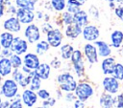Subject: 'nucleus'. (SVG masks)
Wrapping results in <instances>:
<instances>
[{"label":"nucleus","mask_w":123,"mask_h":108,"mask_svg":"<svg viewBox=\"0 0 123 108\" xmlns=\"http://www.w3.org/2000/svg\"><path fill=\"white\" fill-rule=\"evenodd\" d=\"M12 74V78L17 82V84L19 86L25 88L30 84V81H31V78L33 76V71L31 74L26 75L25 72H21L18 68V69H14V71Z\"/></svg>","instance_id":"7"},{"label":"nucleus","mask_w":123,"mask_h":108,"mask_svg":"<svg viewBox=\"0 0 123 108\" xmlns=\"http://www.w3.org/2000/svg\"><path fill=\"white\" fill-rule=\"evenodd\" d=\"M73 52H74V49L70 44H64L61 47V55L63 59L71 58Z\"/></svg>","instance_id":"26"},{"label":"nucleus","mask_w":123,"mask_h":108,"mask_svg":"<svg viewBox=\"0 0 123 108\" xmlns=\"http://www.w3.org/2000/svg\"><path fill=\"white\" fill-rule=\"evenodd\" d=\"M83 32V29L80 25H78L76 22H73L66 26L65 29V35L69 38H77L81 33Z\"/></svg>","instance_id":"15"},{"label":"nucleus","mask_w":123,"mask_h":108,"mask_svg":"<svg viewBox=\"0 0 123 108\" xmlns=\"http://www.w3.org/2000/svg\"><path fill=\"white\" fill-rule=\"evenodd\" d=\"M115 62L112 57H108L103 60L102 62V71L106 75H111L113 74L114 68H115Z\"/></svg>","instance_id":"21"},{"label":"nucleus","mask_w":123,"mask_h":108,"mask_svg":"<svg viewBox=\"0 0 123 108\" xmlns=\"http://www.w3.org/2000/svg\"><path fill=\"white\" fill-rule=\"evenodd\" d=\"M15 15L21 24H31L35 19L34 11L28 10V9L18 8L15 11Z\"/></svg>","instance_id":"8"},{"label":"nucleus","mask_w":123,"mask_h":108,"mask_svg":"<svg viewBox=\"0 0 123 108\" xmlns=\"http://www.w3.org/2000/svg\"><path fill=\"white\" fill-rule=\"evenodd\" d=\"M111 45L114 48L120 47L123 41V32L121 31H114L111 35Z\"/></svg>","instance_id":"23"},{"label":"nucleus","mask_w":123,"mask_h":108,"mask_svg":"<svg viewBox=\"0 0 123 108\" xmlns=\"http://www.w3.org/2000/svg\"><path fill=\"white\" fill-rule=\"evenodd\" d=\"M51 6L52 8L57 11H62L66 7L65 0H51Z\"/></svg>","instance_id":"30"},{"label":"nucleus","mask_w":123,"mask_h":108,"mask_svg":"<svg viewBox=\"0 0 123 108\" xmlns=\"http://www.w3.org/2000/svg\"><path fill=\"white\" fill-rule=\"evenodd\" d=\"M122 50H123V46H122Z\"/></svg>","instance_id":"53"},{"label":"nucleus","mask_w":123,"mask_h":108,"mask_svg":"<svg viewBox=\"0 0 123 108\" xmlns=\"http://www.w3.org/2000/svg\"><path fill=\"white\" fill-rule=\"evenodd\" d=\"M4 11H5V8H4V4H1L0 5V18L4 15Z\"/></svg>","instance_id":"43"},{"label":"nucleus","mask_w":123,"mask_h":108,"mask_svg":"<svg viewBox=\"0 0 123 108\" xmlns=\"http://www.w3.org/2000/svg\"><path fill=\"white\" fill-rule=\"evenodd\" d=\"M1 79H2V76L0 75V82H1Z\"/></svg>","instance_id":"50"},{"label":"nucleus","mask_w":123,"mask_h":108,"mask_svg":"<svg viewBox=\"0 0 123 108\" xmlns=\"http://www.w3.org/2000/svg\"><path fill=\"white\" fill-rule=\"evenodd\" d=\"M103 86L107 92L114 94L118 90L119 83L115 77H105L103 80Z\"/></svg>","instance_id":"16"},{"label":"nucleus","mask_w":123,"mask_h":108,"mask_svg":"<svg viewBox=\"0 0 123 108\" xmlns=\"http://www.w3.org/2000/svg\"><path fill=\"white\" fill-rule=\"evenodd\" d=\"M50 47H51V46H50V44L48 43V41L41 40V41H39V42L37 43V45H36V52H37V54L38 55H41V54H43L44 53H46V52L49 50Z\"/></svg>","instance_id":"27"},{"label":"nucleus","mask_w":123,"mask_h":108,"mask_svg":"<svg viewBox=\"0 0 123 108\" xmlns=\"http://www.w3.org/2000/svg\"><path fill=\"white\" fill-rule=\"evenodd\" d=\"M74 108H85L84 101H82L80 99L75 100V102H74Z\"/></svg>","instance_id":"40"},{"label":"nucleus","mask_w":123,"mask_h":108,"mask_svg":"<svg viewBox=\"0 0 123 108\" xmlns=\"http://www.w3.org/2000/svg\"><path fill=\"white\" fill-rule=\"evenodd\" d=\"M37 97L38 96L35 91L31 89H26L22 92L21 100L27 107H33L37 100Z\"/></svg>","instance_id":"10"},{"label":"nucleus","mask_w":123,"mask_h":108,"mask_svg":"<svg viewBox=\"0 0 123 108\" xmlns=\"http://www.w3.org/2000/svg\"><path fill=\"white\" fill-rule=\"evenodd\" d=\"M62 21H63V23H64L66 26L74 22V16H73V14H72L71 12H69V11L63 12V13H62Z\"/></svg>","instance_id":"33"},{"label":"nucleus","mask_w":123,"mask_h":108,"mask_svg":"<svg viewBox=\"0 0 123 108\" xmlns=\"http://www.w3.org/2000/svg\"><path fill=\"white\" fill-rule=\"evenodd\" d=\"M83 36L84 39L87 41H96V39L100 35V32L97 27L93 25H86L83 29Z\"/></svg>","instance_id":"11"},{"label":"nucleus","mask_w":123,"mask_h":108,"mask_svg":"<svg viewBox=\"0 0 123 108\" xmlns=\"http://www.w3.org/2000/svg\"><path fill=\"white\" fill-rule=\"evenodd\" d=\"M84 52H85V55L86 56L87 60L89 61V63H96L98 60V53L96 50V47L93 46L92 44H86L84 47Z\"/></svg>","instance_id":"14"},{"label":"nucleus","mask_w":123,"mask_h":108,"mask_svg":"<svg viewBox=\"0 0 123 108\" xmlns=\"http://www.w3.org/2000/svg\"><path fill=\"white\" fill-rule=\"evenodd\" d=\"M10 49L13 54H16L19 55L23 54L28 50V42L19 36H15L13 38V41H12Z\"/></svg>","instance_id":"9"},{"label":"nucleus","mask_w":123,"mask_h":108,"mask_svg":"<svg viewBox=\"0 0 123 108\" xmlns=\"http://www.w3.org/2000/svg\"><path fill=\"white\" fill-rule=\"evenodd\" d=\"M36 2L37 0H15V5L18 8H23V9L34 11Z\"/></svg>","instance_id":"25"},{"label":"nucleus","mask_w":123,"mask_h":108,"mask_svg":"<svg viewBox=\"0 0 123 108\" xmlns=\"http://www.w3.org/2000/svg\"><path fill=\"white\" fill-rule=\"evenodd\" d=\"M3 101H2V99H1V97H0V105H1V103H2Z\"/></svg>","instance_id":"49"},{"label":"nucleus","mask_w":123,"mask_h":108,"mask_svg":"<svg viewBox=\"0 0 123 108\" xmlns=\"http://www.w3.org/2000/svg\"><path fill=\"white\" fill-rule=\"evenodd\" d=\"M10 60H11V62H12V68H14V69H18V68L21 67V65H22V59H21V57L19 56V54H12L10 56Z\"/></svg>","instance_id":"31"},{"label":"nucleus","mask_w":123,"mask_h":108,"mask_svg":"<svg viewBox=\"0 0 123 108\" xmlns=\"http://www.w3.org/2000/svg\"><path fill=\"white\" fill-rule=\"evenodd\" d=\"M121 3H123V0H122V1H121Z\"/></svg>","instance_id":"52"},{"label":"nucleus","mask_w":123,"mask_h":108,"mask_svg":"<svg viewBox=\"0 0 123 108\" xmlns=\"http://www.w3.org/2000/svg\"><path fill=\"white\" fill-rule=\"evenodd\" d=\"M50 71H51V67L49 64L40 63L39 66L36 70H34V74L41 79H48L50 76Z\"/></svg>","instance_id":"17"},{"label":"nucleus","mask_w":123,"mask_h":108,"mask_svg":"<svg viewBox=\"0 0 123 108\" xmlns=\"http://www.w3.org/2000/svg\"><path fill=\"white\" fill-rule=\"evenodd\" d=\"M3 27L8 32H18L21 30V23L17 19L16 16L15 17L14 16H12V17H9L8 19H6L4 21Z\"/></svg>","instance_id":"13"},{"label":"nucleus","mask_w":123,"mask_h":108,"mask_svg":"<svg viewBox=\"0 0 123 108\" xmlns=\"http://www.w3.org/2000/svg\"><path fill=\"white\" fill-rule=\"evenodd\" d=\"M40 85H41V78H39L37 76H36L34 74V71H33V76H32V78H31V81H30V88L31 90L33 91H38L40 89Z\"/></svg>","instance_id":"29"},{"label":"nucleus","mask_w":123,"mask_h":108,"mask_svg":"<svg viewBox=\"0 0 123 108\" xmlns=\"http://www.w3.org/2000/svg\"><path fill=\"white\" fill-rule=\"evenodd\" d=\"M57 80H58L61 90L68 92V93L74 92L78 85L76 80L74 79V77L69 73H62V74L59 75L57 77Z\"/></svg>","instance_id":"1"},{"label":"nucleus","mask_w":123,"mask_h":108,"mask_svg":"<svg viewBox=\"0 0 123 108\" xmlns=\"http://www.w3.org/2000/svg\"><path fill=\"white\" fill-rule=\"evenodd\" d=\"M37 96H38V97H40L41 99H47L48 97H50V93L46 90V89H39L38 91H37Z\"/></svg>","instance_id":"34"},{"label":"nucleus","mask_w":123,"mask_h":108,"mask_svg":"<svg viewBox=\"0 0 123 108\" xmlns=\"http://www.w3.org/2000/svg\"><path fill=\"white\" fill-rule=\"evenodd\" d=\"M116 106L118 108H123V94L116 97Z\"/></svg>","instance_id":"37"},{"label":"nucleus","mask_w":123,"mask_h":108,"mask_svg":"<svg viewBox=\"0 0 123 108\" xmlns=\"http://www.w3.org/2000/svg\"><path fill=\"white\" fill-rule=\"evenodd\" d=\"M62 38H63L62 32L59 29H52L46 33V39L50 44V46L53 48H58L59 46H61Z\"/></svg>","instance_id":"6"},{"label":"nucleus","mask_w":123,"mask_h":108,"mask_svg":"<svg viewBox=\"0 0 123 108\" xmlns=\"http://www.w3.org/2000/svg\"><path fill=\"white\" fill-rule=\"evenodd\" d=\"M4 1H5V0H0V5H1V4H4Z\"/></svg>","instance_id":"46"},{"label":"nucleus","mask_w":123,"mask_h":108,"mask_svg":"<svg viewBox=\"0 0 123 108\" xmlns=\"http://www.w3.org/2000/svg\"><path fill=\"white\" fill-rule=\"evenodd\" d=\"M115 14L121 20H123V7H118L115 9Z\"/></svg>","instance_id":"39"},{"label":"nucleus","mask_w":123,"mask_h":108,"mask_svg":"<svg viewBox=\"0 0 123 108\" xmlns=\"http://www.w3.org/2000/svg\"><path fill=\"white\" fill-rule=\"evenodd\" d=\"M81 6H82V4L77 0H67V2H66L67 11H69V12H71L73 14L80 11V7Z\"/></svg>","instance_id":"28"},{"label":"nucleus","mask_w":123,"mask_h":108,"mask_svg":"<svg viewBox=\"0 0 123 108\" xmlns=\"http://www.w3.org/2000/svg\"><path fill=\"white\" fill-rule=\"evenodd\" d=\"M14 36L11 32H4L0 34V43L3 49H10L13 41Z\"/></svg>","instance_id":"19"},{"label":"nucleus","mask_w":123,"mask_h":108,"mask_svg":"<svg viewBox=\"0 0 123 108\" xmlns=\"http://www.w3.org/2000/svg\"><path fill=\"white\" fill-rule=\"evenodd\" d=\"M74 92H75V95H76L77 98L82 100V101L86 100L88 97H90L93 95L92 87L88 83H86V82L79 83L77 85V87H76Z\"/></svg>","instance_id":"3"},{"label":"nucleus","mask_w":123,"mask_h":108,"mask_svg":"<svg viewBox=\"0 0 123 108\" xmlns=\"http://www.w3.org/2000/svg\"><path fill=\"white\" fill-rule=\"evenodd\" d=\"M89 12H90V14L91 15H93L95 18H97L98 17V11H97V9L95 8V7H90V9H89Z\"/></svg>","instance_id":"41"},{"label":"nucleus","mask_w":123,"mask_h":108,"mask_svg":"<svg viewBox=\"0 0 123 108\" xmlns=\"http://www.w3.org/2000/svg\"><path fill=\"white\" fill-rule=\"evenodd\" d=\"M23 64L25 67H27L31 71L36 70L40 64L38 55L36 54H32V53L26 54L23 57Z\"/></svg>","instance_id":"12"},{"label":"nucleus","mask_w":123,"mask_h":108,"mask_svg":"<svg viewBox=\"0 0 123 108\" xmlns=\"http://www.w3.org/2000/svg\"><path fill=\"white\" fill-rule=\"evenodd\" d=\"M55 102H56L55 98H52V97H48L47 99H44V100H43V106L48 108V107L54 106Z\"/></svg>","instance_id":"35"},{"label":"nucleus","mask_w":123,"mask_h":108,"mask_svg":"<svg viewBox=\"0 0 123 108\" xmlns=\"http://www.w3.org/2000/svg\"><path fill=\"white\" fill-rule=\"evenodd\" d=\"M1 52H2V46H1V43H0V54H1Z\"/></svg>","instance_id":"47"},{"label":"nucleus","mask_w":123,"mask_h":108,"mask_svg":"<svg viewBox=\"0 0 123 108\" xmlns=\"http://www.w3.org/2000/svg\"><path fill=\"white\" fill-rule=\"evenodd\" d=\"M24 35L27 39V41L31 44L36 43L40 38V31L39 28L35 24H28L24 31Z\"/></svg>","instance_id":"5"},{"label":"nucleus","mask_w":123,"mask_h":108,"mask_svg":"<svg viewBox=\"0 0 123 108\" xmlns=\"http://www.w3.org/2000/svg\"><path fill=\"white\" fill-rule=\"evenodd\" d=\"M71 61H72V64H73V67H74V70L77 76H82L85 72V66H84L82 53L80 50H74L72 56H71Z\"/></svg>","instance_id":"4"},{"label":"nucleus","mask_w":123,"mask_h":108,"mask_svg":"<svg viewBox=\"0 0 123 108\" xmlns=\"http://www.w3.org/2000/svg\"><path fill=\"white\" fill-rule=\"evenodd\" d=\"M116 1H117V2H120V3H121V1H122V0H116Z\"/></svg>","instance_id":"51"},{"label":"nucleus","mask_w":123,"mask_h":108,"mask_svg":"<svg viewBox=\"0 0 123 108\" xmlns=\"http://www.w3.org/2000/svg\"><path fill=\"white\" fill-rule=\"evenodd\" d=\"M74 16V22H76L78 25H80L82 28L86 27L88 23V16L87 13L85 11H79L76 13L73 14Z\"/></svg>","instance_id":"20"},{"label":"nucleus","mask_w":123,"mask_h":108,"mask_svg":"<svg viewBox=\"0 0 123 108\" xmlns=\"http://www.w3.org/2000/svg\"><path fill=\"white\" fill-rule=\"evenodd\" d=\"M1 93L7 98L14 97L18 93V84L13 78L6 79L1 86Z\"/></svg>","instance_id":"2"},{"label":"nucleus","mask_w":123,"mask_h":108,"mask_svg":"<svg viewBox=\"0 0 123 108\" xmlns=\"http://www.w3.org/2000/svg\"><path fill=\"white\" fill-rule=\"evenodd\" d=\"M21 101H22L21 98H20V99H15L14 101H12V102L10 104V107H9V108H23Z\"/></svg>","instance_id":"36"},{"label":"nucleus","mask_w":123,"mask_h":108,"mask_svg":"<svg viewBox=\"0 0 123 108\" xmlns=\"http://www.w3.org/2000/svg\"><path fill=\"white\" fill-rule=\"evenodd\" d=\"M95 45L98 48V54L102 57H107L111 54V48L110 46L104 41H95Z\"/></svg>","instance_id":"22"},{"label":"nucleus","mask_w":123,"mask_h":108,"mask_svg":"<svg viewBox=\"0 0 123 108\" xmlns=\"http://www.w3.org/2000/svg\"><path fill=\"white\" fill-rule=\"evenodd\" d=\"M75 97H74V96L73 95H67L66 96V99L67 100H69V101H71V100H73Z\"/></svg>","instance_id":"44"},{"label":"nucleus","mask_w":123,"mask_h":108,"mask_svg":"<svg viewBox=\"0 0 123 108\" xmlns=\"http://www.w3.org/2000/svg\"><path fill=\"white\" fill-rule=\"evenodd\" d=\"M10 104H11V103H10L9 101H7V100H6V101H3V102L1 103V105H0V108H9V107H10Z\"/></svg>","instance_id":"42"},{"label":"nucleus","mask_w":123,"mask_h":108,"mask_svg":"<svg viewBox=\"0 0 123 108\" xmlns=\"http://www.w3.org/2000/svg\"><path fill=\"white\" fill-rule=\"evenodd\" d=\"M114 99L111 95L108 94H103L101 98H100V105L102 108H111L113 106Z\"/></svg>","instance_id":"24"},{"label":"nucleus","mask_w":123,"mask_h":108,"mask_svg":"<svg viewBox=\"0 0 123 108\" xmlns=\"http://www.w3.org/2000/svg\"><path fill=\"white\" fill-rule=\"evenodd\" d=\"M13 53L11 51V49H3V51L1 52V54L3 57H10Z\"/></svg>","instance_id":"38"},{"label":"nucleus","mask_w":123,"mask_h":108,"mask_svg":"<svg viewBox=\"0 0 123 108\" xmlns=\"http://www.w3.org/2000/svg\"><path fill=\"white\" fill-rule=\"evenodd\" d=\"M113 75H114V77L116 79H119V80L123 79V65L121 63H117L115 65Z\"/></svg>","instance_id":"32"},{"label":"nucleus","mask_w":123,"mask_h":108,"mask_svg":"<svg viewBox=\"0 0 123 108\" xmlns=\"http://www.w3.org/2000/svg\"><path fill=\"white\" fill-rule=\"evenodd\" d=\"M77 1H79V2H80L82 5H83V4H85V2H86V0H77Z\"/></svg>","instance_id":"45"},{"label":"nucleus","mask_w":123,"mask_h":108,"mask_svg":"<svg viewBox=\"0 0 123 108\" xmlns=\"http://www.w3.org/2000/svg\"><path fill=\"white\" fill-rule=\"evenodd\" d=\"M37 108H47V107H44V106H39V107H37Z\"/></svg>","instance_id":"48"},{"label":"nucleus","mask_w":123,"mask_h":108,"mask_svg":"<svg viewBox=\"0 0 123 108\" xmlns=\"http://www.w3.org/2000/svg\"><path fill=\"white\" fill-rule=\"evenodd\" d=\"M12 73V65L10 57H2L0 59V75L7 76Z\"/></svg>","instance_id":"18"}]
</instances>
